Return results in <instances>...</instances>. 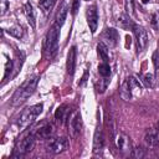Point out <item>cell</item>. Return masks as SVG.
<instances>
[{
  "instance_id": "obj_1",
  "label": "cell",
  "mask_w": 159,
  "mask_h": 159,
  "mask_svg": "<svg viewBox=\"0 0 159 159\" xmlns=\"http://www.w3.org/2000/svg\"><path fill=\"white\" fill-rule=\"evenodd\" d=\"M37 83H39V77L37 76H34L31 78H27L15 91V93L12 94V97H11V106L17 107V106L22 104L25 101H27V98L31 97L32 93L35 92V89L37 87Z\"/></svg>"
},
{
  "instance_id": "obj_2",
  "label": "cell",
  "mask_w": 159,
  "mask_h": 159,
  "mask_svg": "<svg viewBox=\"0 0 159 159\" xmlns=\"http://www.w3.org/2000/svg\"><path fill=\"white\" fill-rule=\"evenodd\" d=\"M58 39H60V26L53 24L46 37H45V43H43V55L47 58H52L58 50Z\"/></svg>"
},
{
  "instance_id": "obj_3",
  "label": "cell",
  "mask_w": 159,
  "mask_h": 159,
  "mask_svg": "<svg viewBox=\"0 0 159 159\" xmlns=\"http://www.w3.org/2000/svg\"><path fill=\"white\" fill-rule=\"evenodd\" d=\"M42 104H35V106H31L26 109H24L17 119V127L20 130H24L26 128H29L36 119V117L42 112Z\"/></svg>"
},
{
  "instance_id": "obj_4",
  "label": "cell",
  "mask_w": 159,
  "mask_h": 159,
  "mask_svg": "<svg viewBox=\"0 0 159 159\" xmlns=\"http://www.w3.org/2000/svg\"><path fill=\"white\" fill-rule=\"evenodd\" d=\"M35 133H27L25 134L15 145V149H14V153H12V157L15 158H20L22 155H25L26 153H29L34 145H35Z\"/></svg>"
},
{
  "instance_id": "obj_5",
  "label": "cell",
  "mask_w": 159,
  "mask_h": 159,
  "mask_svg": "<svg viewBox=\"0 0 159 159\" xmlns=\"http://www.w3.org/2000/svg\"><path fill=\"white\" fill-rule=\"evenodd\" d=\"M67 139L61 137V138H51L46 143V150L52 154H58L63 152L67 148Z\"/></svg>"
},
{
  "instance_id": "obj_6",
  "label": "cell",
  "mask_w": 159,
  "mask_h": 159,
  "mask_svg": "<svg viewBox=\"0 0 159 159\" xmlns=\"http://www.w3.org/2000/svg\"><path fill=\"white\" fill-rule=\"evenodd\" d=\"M133 32H134V36H135V41H137V50L138 52L143 51L147 45H148V34H147V30L143 27V26H139V25H134L133 26Z\"/></svg>"
},
{
  "instance_id": "obj_7",
  "label": "cell",
  "mask_w": 159,
  "mask_h": 159,
  "mask_svg": "<svg viewBox=\"0 0 159 159\" xmlns=\"http://www.w3.org/2000/svg\"><path fill=\"white\" fill-rule=\"evenodd\" d=\"M86 16H87V24L89 26V30L92 34H94L98 26V12H97L96 5H91L89 7H87Z\"/></svg>"
},
{
  "instance_id": "obj_8",
  "label": "cell",
  "mask_w": 159,
  "mask_h": 159,
  "mask_svg": "<svg viewBox=\"0 0 159 159\" xmlns=\"http://www.w3.org/2000/svg\"><path fill=\"white\" fill-rule=\"evenodd\" d=\"M68 127H70V132H71V135L72 137H77L81 133V129H82V119H81V114L78 112H76L75 116L70 119Z\"/></svg>"
},
{
  "instance_id": "obj_9",
  "label": "cell",
  "mask_w": 159,
  "mask_h": 159,
  "mask_svg": "<svg viewBox=\"0 0 159 159\" xmlns=\"http://www.w3.org/2000/svg\"><path fill=\"white\" fill-rule=\"evenodd\" d=\"M53 133V125L51 123H45L40 128L36 129L35 137L37 139H48Z\"/></svg>"
},
{
  "instance_id": "obj_10",
  "label": "cell",
  "mask_w": 159,
  "mask_h": 159,
  "mask_svg": "<svg viewBox=\"0 0 159 159\" xmlns=\"http://www.w3.org/2000/svg\"><path fill=\"white\" fill-rule=\"evenodd\" d=\"M103 144H104V140H103V134H102V129L101 127L98 125L96 128V132H94V137H93V153L94 154H99L103 149Z\"/></svg>"
},
{
  "instance_id": "obj_11",
  "label": "cell",
  "mask_w": 159,
  "mask_h": 159,
  "mask_svg": "<svg viewBox=\"0 0 159 159\" xmlns=\"http://www.w3.org/2000/svg\"><path fill=\"white\" fill-rule=\"evenodd\" d=\"M118 39H119V35L116 29H107L103 34V40H106L109 47H114L118 42Z\"/></svg>"
},
{
  "instance_id": "obj_12",
  "label": "cell",
  "mask_w": 159,
  "mask_h": 159,
  "mask_svg": "<svg viewBox=\"0 0 159 159\" xmlns=\"http://www.w3.org/2000/svg\"><path fill=\"white\" fill-rule=\"evenodd\" d=\"M75 66H76V47L72 46L68 51V56H67V73L70 76H72L75 73Z\"/></svg>"
},
{
  "instance_id": "obj_13",
  "label": "cell",
  "mask_w": 159,
  "mask_h": 159,
  "mask_svg": "<svg viewBox=\"0 0 159 159\" xmlns=\"http://www.w3.org/2000/svg\"><path fill=\"white\" fill-rule=\"evenodd\" d=\"M117 24L123 30H129V29L133 30V26H134V24L130 20V17H129L128 14H120L119 17H118V20H117Z\"/></svg>"
},
{
  "instance_id": "obj_14",
  "label": "cell",
  "mask_w": 159,
  "mask_h": 159,
  "mask_svg": "<svg viewBox=\"0 0 159 159\" xmlns=\"http://www.w3.org/2000/svg\"><path fill=\"white\" fill-rule=\"evenodd\" d=\"M97 52H98V56L102 60V62H108V60H109L108 46L103 41H101V42L97 43Z\"/></svg>"
},
{
  "instance_id": "obj_15",
  "label": "cell",
  "mask_w": 159,
  "mask_h": 159,
  "mask_svg": "<svg viewBox=\"0 0 159 159\" xmlns=\"http://www.w3.org/2000/svg\"><path fill=\"white\" fill-rule=\"evenodd\" d=\"M24 10H25V15H26V19H27V22H29V25H30L32 29H35V26H36V22H35V12H34L32 5H31L30 2H26V4H25V7H24Z\"/></svg>"
},
{
  "instance_id": "obj_16",
  "label": "cell",
  "mask_w": 159,
  "mask_h": 159,
  "mask_svg": "<svg viewBox=\"0 0 159 159\" xmlns=\"http://www.w3.org/2000/svg\"><path fill=\"white\" fill-rule=\"evenodd\" d=\"M67 10H68L67 5H66V4H62V5H61V7H60V10H58V11H57V14H56L55 24H56V25H58L60 27L63 25V22H65V20H66Z\"/></svg>"
},
{
  "instance_id": "obj_17",
  "label": "cell",
  "mask_w": 159,
  "mask_h": 159,
  "mask_svg": "<svg viewBox=\"0 0 159 159\" xmlns=\"http://www.w3.org/2000/svg\"><path fill=\"white\" fill-rule=\"evenodd\" d=\"M116 142H117V147H118V149H120L122 152H125V150H128V149L130 148L129 138H128L127 135H124V134H118Z\"/></svg>"
},
{
  "instance_id": "obj_18",
  "label": "cell",
  "mask_w": 159,
  "mask_h": 159,
  "mask_svg": "<svg viewBox=\"0 0 159 159\" xmlns=\"http://www.w3.org/2000/svg\"><path fill=\"white\" fill-rule=\"evenodd\" d=\"M144 139H145V143H147L148 147H150V148H157V147H159V138H158V135H157L155 132H149V133L145 135Z\"/></svg>"
},
{
  "instance_id": "obj_19",
  "label": "cell",
  "mask_w": 159,
  "mask_h": 159,
  "mask_svg": "<svg viewBox=\"0 0 159 159\" xmlns=\"http://www.w3.org/2000/svg\"><path fill=\"white\" fill-rule=\"evenodd\" d=\"M120 97L125 101H129L132 98V88L128 83V80H125L123 83H122V87H120Z\"/></svg>"
},
{
  "instance_id": "obj_20",
  "label": "cell",
  "mask_w": 159,
  "mask_h": 159,
  "mask_svg": "<svg viewBox=\"0 0 159 159\" xmlns=\"http://www.w3.org/2000/svg\"><path fill=\"white\" fill-rule=\"evenodd\" d=\"M67 114H68V107L63 104V106H61V107L57 108V111H56V113H55V117H56L57 120L63 122V120L67 118Z\"/></svg>"
},
{
  "instance_id": "obj_21",
  "label": "cell",
  "mask_w": 159,
  "mask_h": 159,
  "mask_svg": "<svg viewBox=\"0 0 159 159\" xmlns=\"http://www.w3.org/2000/svg\"><path fill=\"white\" fill-rule=\"evenodd\" d=\"M7 34L11 35V36H14V37H16V39H21L22 35H24V31H22V29H21L20 25H14L12 27H10L7 30Z\"/></svg>"
},
{
  "instance_id": "obj_22",
  "label": "cell",
  "mask_w": 159,
  "mask_h": 159,
  "mask_svg": "<svg viewBox=\"0 0 159 159\" xmlns=\"http://www.w3.org/2000/svg\"><path fill=\"white\" fill-rule=\"evenodd\" d=\"M98 72L102 77H108L111 75V66L108 65V62H102L98 66Z\"/></svg>"
},
{
  "instance_id": "obj_23",
  "label": "cell",
  "mask_w": 159,
  "mask_h": 159,
  "mask_svg": "<svg viewBox=\"0 0 159 159\" xmlns=\"http://www.w3.org/2000/svg\"><path fill=\"white\" fill-rule=\"evenodd\" d=\"M55 2H56V0H40V7L43 10V11H51V9L53 7V5H55Z\"/></svg>"
},
{
  "instance_id": "obj_24",
  "label": "cell",
  "mask_w": 159,
  "mask_h": 159,
  "mask_svg": "<svg viewBox=\"0 0 159 159\" xmlns=\"http://www.w3.org/2000/svg\"><path fill=\"white\" fill-rule=\"evenodd\" d=\"M150 25L154 30H159V11H155L150 15Z\"/></svg>"
},
{
  "instance_id": "obj_25",
  "label": "cell",
  "mask_w": 159,
  "mask_h": 159,
  "mask_svg": "<svg viewBox=\"0 0 159 159\" xmlns=\"http://www.w3.org/2000/svg\"><path fill=\"white\" fill-rule=\"evenodd\" d=\"M142 81L145 84V87L150 88V87H153V83H154V76L152 73H145V75H143Z\"/></svg>"
},
{
  "instance_id": "obj_26",
  "label": "cell",
  "mask_w": 159,
  "mask_h": 159,
  "mask_svg": "<svg viewBox=\"0 0 159 159\" xmlns=\"http://www.w3.org/2000/svg\"><path fill=\"white\" fill-rule=\"evenodd\" d=\"M14 70V62L11 61V60H7V62H6V66H5V73H4V81H6L7 80V77L10 76V73H11V71Z\"/></svg>"
},
{
  "instance_id": "obj_27",
  "label": "cell",
  "mask_w": 159,
  "mask_h": 159,
  "mask_svg": "<svg viewBox=\"0 0 159 159\" xmlns=\"http://www.w3.org/2000/svg\"><path fill=\"white\" fill-rule=\"evenodd\" d=\"M144 149L143 148H134L133 150H132V157H134V158H143L144 157Z\"/></svg>"
},
{
  "instance_id": "obj_28",
  "label": "cell",
  "mask_w": 159,
  "mask_h": 159,
  "mask_svg": "<svg viewBox=\"0 0 159 159\" xmlns=\"http://www.w3.org/2000/svg\"><path fill=\"white\" fill-rule=\"evenodd\" d=\"M153 63H154L155 73H158V71H159V52L158 51H155L153 53Z\"/></svg>"
},
{
  "instance_id": "obj_29",
  "label": "cell",
  "mask_w": 159,
  "mask_h": 159,
  "mask_svg": "<svg viewBox=\"0 0 159 159\" xmlns=\"http://www.w3.org/2000/svg\"><path fill=\"white\" fill-rule=\"evenodd\" d=\"M125 10H127V12L129 15L133 14V10H134V0H125Z\"/></svg>"
},
{
  "instance_id": "obj_30",
  "label": "cell",
  "mask_w": 159,
  "mask_h": 159,
  "mask_svg": "<svg viewBox=\"0 0 159 159\" xmlns=\"http://www.w3.org/2000/svg\"><path fill=\"white\" fill-rule=\"evenodd\" d=\"M78 10H80V0H73L72 1V5H71V12H72V15H76Z\"/></svg>"
},
{
  "instance_id": "obj_31",
  "label": "cell",
  "mask_w": 159,
  "mask_h": 159,
  "mask_svg": "<svg viewBox=\"0 0 159 159\" xmlns=\"http://www.w3.org/2000/svg\"><path fill=\"white\" fill-rule=\"evenodd\" d=\"M0 4H1V9H0L1 11H0V14L4 15L6 12V10H7V7H9V4H7L6 0H0Z\"/></svg>"
},
{
  "instance_id": "obj_32",
  "label": "cell",
  "mask_w": 159,
  "mask_h": 159,
  "mask_svg": "<svg viewBox=\"0 0 159 159\" xmlns=\"http://www.w3.org/2000/svg\"><path fill=\"white\" fill-rule=\"evenodd\" d=\"M142 1H143V2H144V4H145V2H148V1H149V0H142Z\"/></svg>"
},
{
  "instance_id": "obj_33",
  "label": "cell",
  "mask_w": 159,
  "mask_h": 159,
  "mask_svg": "<svg viewBox=\"0 0 159 159\" xmlns=\"http://www.w3.org/2000/svg\"><path fill=\"white\" fill-rule=\"evenodd\" d=\"M158 129H159V123H158Z\"/></svg>"
},
{
  "instance_id": "obj_34",
  "label": "cell",
  "mask_w": 159,
  "mask_h": 159,
  "mask_svg": "<svg viewBox=\"0 0 159 159\" xmlns=\"http://www.w3.org/2000/svg\"><path fill=\"white\" fill-rule=\"evenodd\" d=\"M87 1H88V0H87Z\"/></svg>"
}]
</instances>
